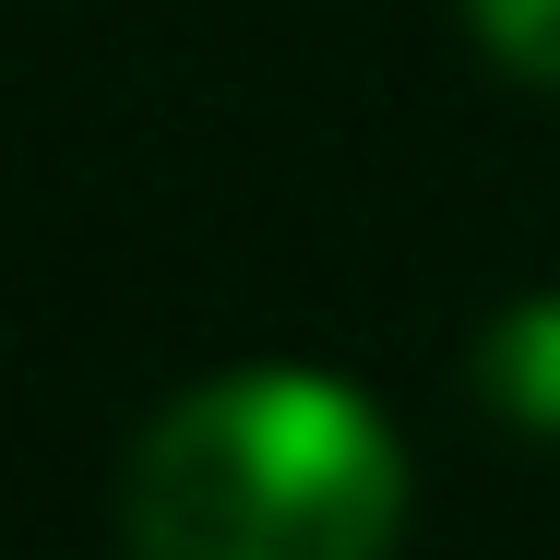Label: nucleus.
<instances>
[{
    "label": "nucleus",
    "mask_w": 560,
    "mask_h": 560,
    "mask_svg": "<svg viewBox=\"0 0 560 560\" xmlns=\"http://www.w3.org/2000/svg\"><path fill=\"white\" fill-rule=\"evenodd\" d=\"M394 537H406L394 418L299 358L167 394L119 465L131 560H394Z\"/></svg>",
    "instance_id": "obj_1"
},
{
    "label": "nucleus",
    "mask_w": 560,
    "mask_h": 560,
    "mask_svg": "<svg viewBox=\"0 0 560 560\" xmlns=\"http://www.w3.org/2000/svg\"><path fill=\"white\" fill-rule=\"evenodd\" d=\"M477 394H489L525 442H560V287L549 299H513V311L477 335Z\"/></svg>",
    "instance_id": "obj_2"
},
{
    "label": "nucleus",
    "mask_w": 560,
    "mask_h": 560,
    "mask_svg": "<svg viewBox=\"0 0 560 560\" xmlns=\"http://www.w3.org/2000/svg\"><path fill=\"white\" fill-rule=\"evenodd\" d=\"M465 36H477L513 84H549L560 96V0H465Z\"/></svg>",
    "instance_id": "obj_3"
}]
</instances>
